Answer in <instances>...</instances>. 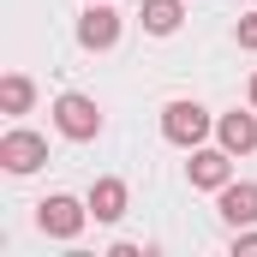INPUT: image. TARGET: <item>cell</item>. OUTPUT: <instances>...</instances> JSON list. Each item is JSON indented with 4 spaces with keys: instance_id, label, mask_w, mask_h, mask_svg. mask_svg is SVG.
Wrapping results in <instances>:
<instances>
[{
    "instance_id": "cell-9",
    "label": "cell",
    "mask_w": 257,
    "mask_h": 257,
    "mask_svg": "<svg viewBox=\"0 0 257 257\" xmlns=\"http://www.w3.org/2000/svg\"><path fill=\"white\" fill-rule=\"evenodd\" d=\"M84 203H90V215H96V221H120V215H126V180H114V174H108V180H96Z\"/></svg>"
},
{
    "instance_id": "cell-8",
    "label": "cell",
    "mask_w": 257,
    "mask_h": 257,
    "mask_svg": "<svg viewBox=\"0 0 257 257\" xmlns=\"http://www.w3.org/2000/svg\"><path fill=\"white\" fill-rule=\"evenodd\" d=\"M215 138H221L227 156H251L257 150V108L251 114H221V120H215Z\"/></svg>"
},
{
    "instance_id": "cell-5",
    "label": "cell",
    "mask_w": 257,
    "mask_h": 257,
    "mask_svg": "<svg viewBox=\"0 0 257 257\" xmlns=\"http://www.w3.org/2000/svg\"><path fill=\"white\" fill-rule=\"evenodd\" d=\"M48 162V138H36V132H6L0 138V168L6 174H36Z\"/></svg>"
},
{
    "instance_id": "cell-1",
    "label": "cell",
    "mask_w": 257,
    "mask_h": 257,
    "mask_svg": "<svg viewBox=\"0 0 257 257\" xmlns=\"http://www.w3.org/2000/svg\"><path fill=\"white\" fill-rule=\"evenodd\" d=\"M84 221H90V203H78V197H66V192H54V197L36 203V227H42L48 239H78Z\"/></svg>"
},
{
    "instance_id": "cell-3",
    "label": "cell",
    "mask_w": 257,
    "mask_h": 257,
    "mask_svg": "<svg viewBox=\"0 0 257 257\" xmlns=\"http://www.w3.org/2000/svg\"><path fill=\"white\" fill-rule=\"evenodd\" d=\"M209 126H215V120H209L197 102H168V108H162V138L180 144V150H197V144L209 138Z\"/></svg>"
},
{
    "instance_id": "cell-13",
    "label": "cell",
    "mask_w": 257,
    "mask_h": 257,
    "mask_svg": "<svg viewBox=\"0 0 257 257\" xmlns=\"http://www.w3.org/2000/svg\"><path fill=\"white\" fill-rule=\"evenodd\" d=\"M233 257H257V233H251V227H245V233L233 227Z\"/></svg>"
},
{
    "instance_id": "cell-11",
    "label": "cell",
    "mask_w": 257,
    "mask_h": 257,
    "mask_svg": "<svg viewBox=\"0 0 257 257\" xmlns=\"http://www.w3.org/2000/svg\"><path fill=\"white\" fill-rule=\"evenodd\" d=\"M138 18H144V30H150V36H174L186 12H180V0H144V12H138Z\"/></svg>"
},
{
    "instance_id": "cell-4",
    "label": "cell",
    "mask_w": 257,
    "mask_h": 257,
    "mask_svg": "<svg viewBox=\"0 0 257 257\" xmlns=\"http://www.w3.org/2000/svg\"><path fill=\"white\" fill-rule=\"evenodd\" d=\"M78 42H84L90 54H108V48L120 42V12H114L108 0H90L84 18H78Z\"/></svg>"
},
{
    "instance_id": "cell-7",
    "label": "cell",
    "mask_w": 257,
    "mask_h": 257,
    "mask_svg": "<svg viewBox=\"0 0 257 257\" xmlns=\"http://www.w3.org/2000/svg\"><path fill=\"white\" fill-rule=\"evenodd\" d=\"M186 174H192L197 192H221V186L233 180V162H227V150H192Z\"/></svg>"
},
{
    "instance_id": "cell-6",
    "label": "cell",
    "mask_w": 257,
    "mask_h": 257,
    "mask_svg": "<svg viewBox=\"0 0 257 257\" xmlns=\"http://www.w3.org/2000/svg\"><path fill=\"white\" fill-rule=\"evenodd\" d=\"M215 209H221L227 227H251L257 221V180H227L221 197H215Z\"/></svg>"
},
{
    "instance_id": "cell-2",
    "label": "cell",
    "mask_w": 257,
    "mask_h": 257,
    "mask_svg": "<svg viewBox=\"0 0 257 257\" xmlns=\"http://www.w3.org/2000/svg\"><path fill=\"white\" fill-rule=\"evenodd\" d=\"M54 126H60V138H72V144H90V138L102 132V108H96L90 96L66 90L60 102H54Z\"/></svg>"
},
{
    "instance_id": "cell-14",
    "label": "cell",
    "mask_w": 257,
    "mask_h": 257,
    "mask_svg": "<svg viewBox=\"0 0 257 257\" xmlns=\"http://www.w3.org/2000/svg\"><path fill=\"white\" fill-rule=\"evenodd\" d=\"M251 108H257V78H251Z\"/></svg>"
},
{
    "instance_id": "cell-10",
    "label": "cell",
    "mask_w": 257,
    "mask_h": 257,
    "mask_svg": "<svg viewBox=\"0 0 257 257\" xmlns=\"http://www.w3.org/2000/svg\"><path fill=\"white\" fill-rule=\"evenodd\" d=\"M30 102H36V84L24 72H6L0 78V114H30Z\"/></svg>"
},
{
    "instance_id": "cell-12",
    "label": "cell",
    "mask_w": 257,
    "mask_h": 257,
    "mask_svg": "<svg viewBox=\"0 0 257 257\" xmlns=\"http://www.w3.org/2000/svg\"><path fill=\"white\" fill-rule=\"evenodd\" d=\"M233 36H239V48H251V54H257V12H245V18L233 24Z\"/></svg>"
}]
</instances>
